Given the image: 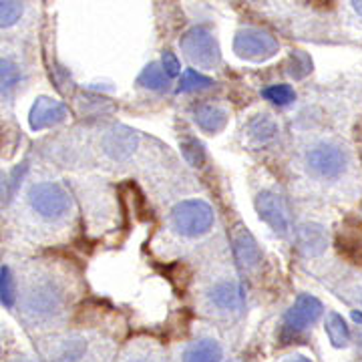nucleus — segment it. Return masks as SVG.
Masks as SVG:
<instances>
[{
    "mask_svg": "<svg viewBox=\"0 0 362 362\" xmlns=\"http://www.w3.org/2000/svg\"><path fill=\"white\" fill-rule=\"evenodd\" d=\"M77 220V197L69 183L52 173L37 171L18 183L6 230L18 244L52 246L73 238Z\"/></svg>",
    "mask_w": 362,
    "mask_h": 362,
    "instance_id": "f257e3e1",
    "label": "nucleus"
},
{
    "mask_svg": "<svg viewBox=\"0 0 362 362\" xmlns=\"http://www.w3.org/2000/svg\"><path fill=\"white\" fill-rule=\"evenodd\" d=\"M13 272V308L30 332H59L65 328L78 300V280L57 259H23Z\"/></svg>",
    "mask_w": 362,
    "mask_h": 362,
    "instance_id": "f03ea898",
    "label": "nucleus"
},
{
    "mask_svg": "<svg viewBox=\"0 0 362 362\" xmlns=\"http://www.w3.org/2000/svg\"><path fill=\"white\" fill-rule=\"evenodd\" d=\"M195 282V308L207 320L220 324L238 322L247 306L246 286L233 268L232 259H207Z\"/></svg>",
    "mask_w": 362,
    "mask_h": 362,
    "instance_id": "7ed1b4c3",
    "label": "nucleus"
},
{
    "mask_svg": "<svg viewBox=\"0 0 362 362\" xmlns=\"http://www.w3.org/2000/svg\"><path fill=\"white\" fill-rule=\"evenodd\" d=\"M216 230V209L204 197H183L169 207L161 238L156 244L163 256L194 250Z\"/></svg>",
    "mask_w": 362,
    "mask_h": 362,
    "instance_id": "20e7f679",
    "label": "nucleus"
},
{
    "mask_svg": "<svg viewBox=\"0 0 362 362\" xmlns=\"http://www.w3.org/2000/svg\"><path fill=\"white\" fill-rule=\"evenodd\" d=\"M45 362H115L117 342L101 330H59L42 340Z\"/></svg>",
    "mask_w": 362,
    "mask_h": 362,
    "instance_id": "39448f33",
    "label": "nucleus"
},
{
    "mask_svg": "<svg viewBox=\"0 0 362 362\" xmlns=\"http://www.w3.org/2000/svg\"><path fill=\"white\" fill-rule=\"evenodd\" d=\"M33 78V63L21 47L0 42V115L13 111Z\"/></svg>",
    "mask_w": 362,
    "mask_h": 362,
    "instance_id": "423d86ee",
    "label": "nucleus"
},
{
    "mask_svg": "<svg viewBox=\"0 0 362 362\" xmlns=\"http://www.w3.org/2000/svg\"><path fill=\"white\" fill-rule=\"evenodd\" d=\"M306 173L320 181L340 180L350 165L349 151L337 141H316L304 151Z\"/></svg>",
    "mask_w": 362,
    "mask_h": 362,
    "instance_id": "0eeeda50",
    "label": "nucleus"
},
{
    "mask_svg": "<svg viewBox=\"0 0 362 362\" xmlns=\"http://www.w3.org/2000/svg\"><path fill=\"white\" fill-rule=\"evenodd\" d=\"M228 361V346L216 332L204 330L195 337L185 340L175 350L173 362H226Z\"/></svg>",
    "mask_w": 362,
    "mask_h": 362,
    "instance_id": "6e6552de",
    "label": "nucleus"
},
{
    "mask_svg": "<svg viewBox=\"0 0 362 362\" xmlns=\"http://www.w3.org/2000/svg\"><path fill=\"white\" fill-rule=\"evenodd\" d=\"M181 51L185 52V57L202 69H216L220 65V47L214 39V35L204 28V26H195L192 30H187L181 39Z\"/></svg>",
    "mask_w": 362,
    "mask_h": 362,
    "instance_id": "1a4fd4ad",
    "label": "nucleus"
},
{
    "mask_svg": "<svg viewBox=\"0 0 362 362\" xmlns=\"http://www.w3.org/2000/svg\"><path fill=\"white\" fill-rule=\"evenodd\" d=\"M322 312V302L318 298L310 296V294H300L296 302L292 304V308L284 314L282 334L286 338H294L306 332L308 328H312V324L318 322Z\"/></svg>",
    "mask_w": 362,
    "mask_h": 362,
    "instance_id": "9d476101",
    "label": "nucleus"
},
{
    "mask_svg": "<svg viewBox=\"0 0 362 362\" xmlns=\"http://www.w3.org/2000/svg\"><path fill=\"white\" fill-rule=\"evenodd\" d=\"M278 49V40L259 28H242L233 39L235 54L247 61H268Z\"/></svg>",
    "mask_w": 362,
    "mask_h": 362,
    "instance_id": "9b49d317",
    "label": "nucleus"
},
{
    "mask_svg": "<svg viewBox=\"0 0 362 362\" xmlns=\"http://www.w3.org/2000/svg\"><path fill=\"white\" fill-rule=\"evenodd\" d=\"M256 209H258L259 218L266 221L274 232L280 235L290 232V218H288L284 197L274 187H266L259 183L258 192H256Z\"/></svg>",
    "mask_w": 362,
    "mask_h": 362,
    "instance_id": "f8f14e48",
    "label": "nucleus"
},
{
    "mask_svg": "<svg viewBox=\"0 0 362 362\" xmlns=\"http://www.w3.org/2000/svg\"><path fill=\"white\" fill-rule=\"evenodd\" d=\"M115 362H173V358H169L165 349L159 342L139 338L131 340L125 349L117 352Z\"/></svg>",
    "mask_w": 362,
    "mask_h": 362,
    "instance_id": "ddd939ff",
    "label": "nucleus"
},
{
    "mask_svg": "<svg viewBox=\"0 0 362 362\" xmlns=\"http://www.w3.org/2000/svg\"><path fill=\"white\" fill-rule=\"evenodd\" d=\"M66 117V107L57 99L40 97L30 111V125L33 129H47L61 123Z\"/></svg>",
    "mask_w": 362,
    "mask_h": 362,
    "instance_id": "4468645a",
    "label": "nucleus"
},
{
    "mask_svg": "<svg viewBox=\"0 0 362 362\" xmlns=\"http://www.w3.org/2000/svg\"><path fill=\"white\" fill-rule=\"evenodd\" d=\"M194 121L199 129L207 135H216L220 133L226 123H228V111L216 103H202L195 107Z\"/></svg>",
    "mask_w": 362,
    "mask_h": 362,
    "instance_id": "2eb2a0df",
    "label": "nucleus"
},
{
    "mask_svg": "<svg viewBox=\"0 0 362 362\" xmlns=\"http://www.w3.org/2000/svg\"><path fill=\"white\" fill-rule=\"evenodd\" d=\"M28 0H0V35L18 30L28 21Z\"/></svg>",
    "mask_w": 362,
    "mask_h": 362,
    "instance_id": "dca6fc26",
    "label": "nucleus"
},
{
    "mask_svg": "<svg viewBox=\"0 0 362 362\" xmlns=\"http://www.w3.org/2000/svg\"><path fill=\"white\" fill-rule=\"evenodd\" d=\"M247 139L254 143V145H268L270 141L276 139L278 135V123L272 119V115L268 113H262V115H256L250 123H247Z\"/></svg>",
    "mask_w": 362,
    "mask_h": 362,
    "instance_id": "f3484780",
    "label": "nucleus"
},
{
    "mask_svg": "<svg viewBox=\"0 0 362 362\" xmlns=\"http://www.w3.org/2000/svg\"><path fill=\"white\" fill-rule=\"evenodd\" d=\"M298 246L306 256H318L326 247V233L318 223H304L298 230Z\"/></svg>",
    "mask_w": 362,
    "mask_h": 362,
    "instance_id": "a211bd4d",
    "label": "nucleus"
},
{
    "mask_svg": "<svg viewBox=\"0 0 362 362\" xmlns=\"http://www.w3.org/2000/svg\"><path fill=\"white\" fill-rule=\"evenodd\" d=\"M233 250H235V262H240L246 270H254L259 264V250L254 242V238L242 230V232L235 233L233 238Z\"/></svg>",
    "mask_w": 362,
    "mask_h": 362,
    "instance_id": "6ab92c4d",
    "label": "nucleus"
},
{
    "mask_svg": "<svg viewBox=\"0 0 362 362\" xmlns=\"http://www.w3.org/2000/svg\"><path fill=\"white\" fill-rule=\"evenodd\" d=\"M326 334L330 338V342L338 346V349H342V346H346L350 342V330L346 322H344V318L337 314V312H330L328 316H326Z\"/></svg>",
    "mask_w": 362,
    "mask_h": 362,
    "instance_id": "aec40b11",
    "label": "nucleus"
},
{
    "mask_svg": "<svg viewBox=\"0 0 362 362\" xmlns=\"http://www.w3.org/2000/svg\"><path fill=\"white\" fill-rule=\"evenodd\" d=\"M139 83L145 85V87H149V89H168V83H169V75L165 73V69L163 66H159L157 63L153 65H149L145 71L141 73V77H139Z\"/></svg>",
    "mask_w": 362,
    "mask_h": 362,
    "instance_id": "412c9836",
    "label": "nucleus"
},
{
    "mask_svg": "<svg viewBox=\"0 0 362 362\" xmlns=\"http://www.w3.org/2000/svg\"><path fill=\"white\" fill-rule=\"evenodd\" d=\"M264 97L276 105H288L294 101L296 93L290 85H272V87L264 90Z\"/></svg>",
    "mask_w": 362,
    "mask_h": 362,
    "instance_id": "4be33fe9",
    "label": "nucleus"
},
{
    "mask_svg": "<svg viewBox=\"0 0 362 362\" xmlns=\"http://www.w3.org/2000/svg\"><path fill=\"white\" fill-rule=\"evenodd\" d=\"M209 85H211V81L204 77V75H199V73H195V71H185L183 77H181L180 90L192 93V90L207 89Z\"/></svg>",
    "mask_w": 362,
    "mask_h": 362,
    "instance_id": "5701e85b",
    "label": "nucleus"
},
{
    "mask_svg": "<svg viewBox=\"0 0 362 362\" xmlns=\"http://www.w3.org/2000/svg\"><path fill=\"white\" fill-rule=\"evenodd\" d=\"M310 59H308L304 52H296V54L292 57V71H290V73L296 78H300L304 77L306 73H310Z\"/></svg>",
    "mask_w": 362,
    "mask_h": 362,
    "instance_id": "b1692460",
    "label": "nucleus"
},
{
    "mask_svg": "<svg viewBox=\"0 0 362 362\" xmlns=\"http://www.w3.org/2000/svg\"><path fill=\"white\" fill-rule=\"evenodd\" d=\"M163 69H165V73H168L169 77L177 75V71H180V63H177V59L171 52L163 54Z\"/></svg>",
    "mask_w": 362,
    "mask_h": 362,
    "instance_id": "393cba45",
    "label": "nucleus"
},
{
    "mask_svg": "<svg viewBox=\"0 0 362 362\" xmlns=\"http://www.w3.org/2000/svg\"><path fill=\"white\" fill-rule=\"evenodd\" d=\"M280 362H314V361H312V356H306V354H302V352H294V354H288V356H284Z\"/></svg>",
    "mask_w": 362,
    "mask_h": 362,
    "instance_id": "a878e982",
    "label": "nucleus"
},
{
    "mask_svg": "<svg viewBox=\"0 0 362 362\" xmlns=\"http://www.w3.org/2000/svg\"><path fill=\"white\" fill-rule=\"evenodd\" d=\"M6 187H8V177H6V173L0 169V202L4 199V194H6Z\"/></svg>",
    "mask_w": 362,
    "mask_h": 362,
    "instance_id": "bb28decb",
    "label": "nucleus"
},
{
    "mask_svg": "<svg viewBox=\"0 0 362 362\" xmlns=\"http://www.w3.org/2000/svg\"><path fill=\"white\" fill-rule=\"evenodd\" d=\"M350 4H352V8L358 13V16H362V0H350Z\"/></svg>",
    "mask_w": 362,
    "mask_h": 362,
    "instance_id": "cd10ccee",
    "label": "nucleus"
},
{
    "mask_svg": "<svg viewBox=\"0 0 362 362\" xmlns=\"http://www.w3.org/2000/svg\"><path fill=\"white\" fill-rule=\"evenodd\" d=\"M11 362H33V361H28L26 356H16V358H13Z\"/></svg>",
    "mask_w": 362,
    "mask_h": 362,
    "instance_id": "c85d7f7f",
    "label": "nucleus"
},
{
    "mask_svg": "<svg viewBox=\"0 0 362 362\" xmlns=\"http://www.w3.org/2000/svg\"><path fill=\"white\" fill-rule=\"evenodd\" d=\"M316 2H320V4H330L332 0H316Z\"/></svg>",
    "mask_w": 362,
    "mask_h": 362,
    "instance_id": "c756f323",
    "label": "nucleus"
},
{
    "mask_svg": "<svg viewBox=\"0 0 362 362\" xmlns=\"http://www.w3.org/2000/svg\"><path fill=\"white\" fill-rule=\"evenodd\" d=\"M361 304H362V290H361Z\"/></svg>",
    "mask_w": 362,
    "mask_h": 362,
    "instance_id": "7c9ffc66",
    "label": "nucleus"
}]
</instances>
